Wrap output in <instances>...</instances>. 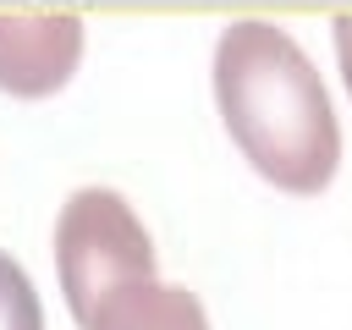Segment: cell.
Wrapping results in <instances>:
<instances>
[{"label":"cell","mask_w":352,"mask_h":330,"mask_svg":"<svg viewBox=\"0 0 352 330\" xmlns=\"http://www.w3.org/2000/svg\"><path fill=\"white\" fill-rule=\"evenodd\" d=\"M209 88L236 154L270 187L292 198L330 187L341 165V121L324 77L286 28L264 16L226 22V33L214 38Z\"/></svg>","instance_id":"6da1fadb"},{"label":"cell","mask_w":352,"mask_h":330,"mask_svg":"<svg viewBox=\"0 0 352 330\" xmlns=\"http://www.w3.org/2000/svg\"><path fill=\"white\" fill-rule=\"evenodd\" d=\"M88 330H209V314L187 286H165L154 275V280L110 292L94 308Z\"/></svg>","instance_id":"277c9868"},{"label":"cell","mask_w":352,"mask_h":330,"mask_svg":"<svg viewBox=\"0 0 352 330\" xmlns=\"http://www.w3.org/2000/svg\"><path fill=\"white\" fill-rule=\"evenodd\" d=\"M330 38H336V66H341V82H346V94H352V11H346V16H336Z\"/></svg>","instance_id":"8992f818"},{"label":"cell","mask_w":352,"mask_h":330,"mask_svg":"<svg viewBox=\"0 0 352 330\" xmlns=\"http://www.w3.org/2000/svg\"><path fill=\"white\" fill-rule=\"evenodd\" d=\"M55 275H60V297L77 319V330H88L94 308L138 280H154V242L143 231V220L132 214V204L110 187H77L60 214H55Z\"/></svg>","instance_id":"7a4b0ae2"},{"label":"cell","mask_w":352,"mask_h":330,"mask_svg":"<svg viewBox=\"0 0 352 330\" xmlns=\"http://www.w3.org/2000/svg\"><path fill=\"white\" fill-rule=\"evenodd\" d=\"M82 60L77 16H0V88L11 99H50Z\"/></svg>","instance_id":"3957f363"},{"label":"cell","mask_w":352,"mask_h":330,"mask_svg":"<svg viewBox=\"0 0 352 330\" xmlns=\"http://www.w3.org/2000/svg\"><path fill=\"white\" fill-rule=\"evenodd\" d=\"M0 330H44V308L38 292L28 280V270L0 248Z\"/></svg>","instance_id":"5b68a950"}]
</instances>
